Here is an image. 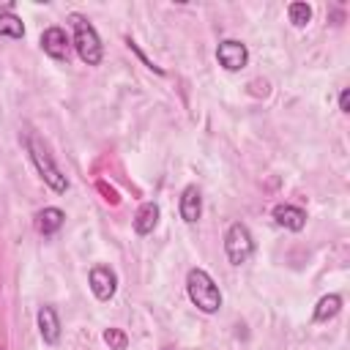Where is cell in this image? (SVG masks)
<instances>
[{
	"instance_id": "6da1fadb",
	"label": "cell",
	"mask_w": 350,
	"mask_h": 350,
	"mask_svg": "<svg viewBox=\"0 0 350 350\" xmlns=\"http://www.w3.org/2000/svg\"><path fill=\"white\" fill-rule=\"evenodd\" d=\"M186 293L191 298V304L205 312V314H213L219 306H221V293L216 287V282L208 276V271L202 268H191L189 276H186Z\"/></svg>"
},
{
	"instance_id": "7a4b0ae2",
	"label": "cell",
	"mask_w": 350,
	"mask_h": 350,
	"mask_svg": "<svg viewBox=\"0 0 350 350\" xmlns=\"http://www.w3.org/2000/svg\"><path fill=\"white\" fill-rule=\"evenodd\" d=\"M68 22H71V27H74V46H77L79 57H82L88 66H98L104 49H101V38H98L96 27H93L82 14H71Z\"/></svg>"
},
{
	"instance_id": "3957f363",
	"label": "cell",
	"mask_w": 350,
	"mask_h": 350,
	"mask_svg": "<svg viewBox=\"0 0 350 350\" xmlns=\"http://www.w3.org/2000/svg\"><path fill=\"white\" fill-rule=\"evenodd\" d=\"M27 148H30L33 164L38 167L41 178L46 180V186H49L52 191H66V189H68V180H66V175L60 172V167L52 161V156H49V150L44 148V142L36 139V137H30V139H27Z\"/></svg>"
},
{
	"instance_id": "277c9868",
	"label": "cell",
	"mask_w": 350,
	"mask_h": 350,
	"mask_svg": "<svg viewBox=\"0 0 350 350\" xmlns=\"http://www.w3.org/2000/svg\"><path fill=\"white\" fill-rule=\"evenodd\" d=\"M224 252H227V260L232 265H241L252 257L254 241H252V232H249L246 224H241V221L230 224V230L224 232Z\"/></svg>"
},
{
	"instance_id": "5b68a950",
	"label": "cell",
	"mask_w": 350,
	"mask_h": 350,
	"mask_svg": "<svg viewBox=\"0 0 350 350\" xmlns=\"http://www.w3.org/2000/svg\"><path fill=\"white\" fill-rule=\"evenodd\" d=\"M216 60L227 71H241L246 66V60H249V49H246V44H241L235 38H227V41H221L216 46Z\"/></svg>"
},
{
	"instance_id": "8992f818",
	"label": "cell",
	"mask_w": 350,
	"mask_h": 350,
	"mask_svg": "<svg viewBox=\"0 0 350 350\" xmlns=\"http://www.w3.org/2000/svg\"><path fill=\"white\" fill-rule=\"evenodd\" d=\"M41 49L49 57H55V60H66L68 52H71V41H68V36H66L63 27H46L41 33Z\"/></svg>"
},
{
	"instance_id": "52a82bcc",
	"label": "cell",
	"mask_w": 350,
	"mask_h": 350,
	"mask_svg": "<svg viewBox=\"0 0 350 350\" xmlns=\"http://www.w3.org/2000/svg\"><path fill=\"white\" fill-rule=\"evenodd\" d=\"M90 290H93V295H96L98 301H109V298L115 295V290H118V276H115V271L107 268V265H96V268L90 271Z\"/></svg>"
},
{
	"instance_id": "ba28073f",
	"label": "cell",
	"mask_w": 350,
	"mask_h": 350,
	"mask_svg": "<svg viewBox=\"0 0 350 350\" xmlns=\"http://www.w3.org/2000/svg\"><path fill=\"white\" fill-rule=\"evenodd\" d=\"M180 219L183 221H189V224H194L197 219H200V213H202V197H200V189L197 186H186L183 189V194H180Z\"/></svg>"
},
{
	"instance_id": "9c48e42d",
	"label": "cell",
	"mask_w": 350,
	"mask_h": 350,
	"mask_svg": "<svg viewBox=\"0 0 350 350\" xmlns=\"http://www.w3.org/2000/svg\"><path fill=\"white\" fill-rule=\"evenodd\" d=\"M273 219H276L279 227H287V230H293V232L304 230V224H306V213H304L301 208H295V205H287V202L273 208Z\"/></svg>"
},
{
	"instance_id": "30bf717a",
	"label": "cell",
	"mask_w": 350,
	"mask_h": 350,
	"mask_svg": "<svg viewBox=\"0 0 350 350\" xmlns=\"http://www.w3.org/2000/svg\"><path fill=\"white\" fill-rule=\"evenodd\" d=\"M38 331H41V339L46 345H55L60 339V320H57V312L52 306L38 309Z\"/></svg>"
},
{
	"instance_id": "8fae6325",
	"label": "cell",
	"mask_w": 350,
	"mask_h": 350,
	"mask_svg": "<svg viewBox=\"0 0 350 350\" xmlns=\"http://www.w3.org/2000/svg\"><path fill=\"white\" fill-rule=\"evenodd\" d=\"M63 221H66V213H63L60 208H44V211L36 213V230H38L41 235L57 232V230L63 227Z\"/></svg>"
},
{
	"instance_id": "7c38bea8",
	"label": "cell",
	"mask_w": 350,
	"mask_h": 350,
	"mask_svg": "<svg viewBox=\"0 0 350 350\" xmlns=\"http://www.w3.org/2000/svg\"><path fill=\"white\" fill-rule=\"evenodd\" d=\"M156 224H159V205H156V202L139 205V211H137V216H134V232L148 235V232H153Z\"/></svg>"
},
{
	"instance_id": "4fadbf2b",
	"label": "cell",
	"mask_w": 350,
	"mask_h": 350,
	"mask_svg": "<svg viewBox=\"0 0 350 350\" xmlns=\"http://www.w3.org/2000/svg\"><path fill=\"white\" fill-rule=\"evenodd\" d=\"M339 309H342V298H339L336 293L323 295V298L317 301V306H314V320H317V323H325V320L336 317V314H339Z\"/></svg>"
},
{
	"instance_id": "5bb4252c",
	"label": "cell",
	"mask_w": 350,
	"mask_h": 350,
	"mask_svg": "<svg viewBox=\"0 0 350 350\" xmlns=\"http://www.w3.org/2000/svg\"><path fill=\"white\" fill-rule=\"evenodd\" d=\"M0 36L22 38V36H25V25H22V19L14 16V14H0Z\"/></svg>"
},
{
	"instance_id": "9a60e30c",
	"label": "cell",
	"mask_w": 350,
	"mask_h": 350,
	"mask_svg": "<svg viewBox=\"0 0 350 350\" xmlns=\"http://www.w3.org/2000/svg\"><path fill=\"white\" fill-rule=\"evenodd\" d=\"M287 14H290V22H293L295 27H304V25L312 19V8H309L306 3H290V5H287Z\"/></svg>"
},
{
	"instance_id": "2e32d148",
	"label": "cell",
	"mask_w": 350,
	"mask_h": 350,
	"mask_svg": "<svg viewBox=\"0 0 350 350\" xmlns=\"http://www.w3.org/2000/svg\"><path fill=\"white\" fill-rule=\"evenodd\" d=\"M104 342L109 345V350H126L129 347V336L120 328H107L104 331Z\"/></svg>"
},
{
	"instance_id": "e0dca14e",
	"label": "cell",
	"mask_w": 350,
	"mask_h": 350,
	"mask_svg": "<svg viewBox=\"0 0 350 350\" xmlns=\"http://www.w3.org/2000/svg\"><path fill=\"white\" fill-rule=\"evenodd\" d=\"M339 109H342V112H350V90H342V96H339Z\"/></svg>"
},
{
	"instance_id": "ac0fdd59",
	"label": "cell",
	"mask_w": 350,
	"mask_h": 350,
	"mask_svg": "<svg viewBox=\"0 0 350 350\" xmlns=\"http://www.w3.org/2000/svg\"><path fill=\"white\" fill-rule=\"evenodd\" d=\"M98 189H101V191H104V194H107V197H104V200H109V202H118V194H115V191H112V189H107V183H98Z\"/></svg>"
},
{
	"instance_id": "d6986e66",
	"label": "cell",
	"mask_w": 350,
	"mask_h": 350,
	"mask_svg": "<svg viewBox=\"0 0 350 350\" xmlns=\"http://www.w3.org/2000/svg\"><path fill=\"white\" fill-rule=\"evenodd\" d=\"M164 350H175V347H164Z\"/></svg>"
}]
</instances>
